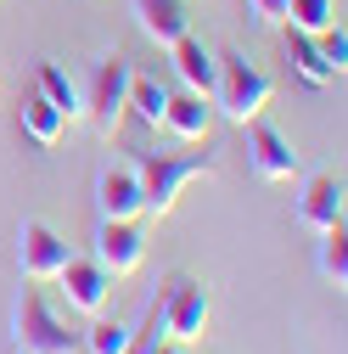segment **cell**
<instances>
[{"label": "cell", "mask_w": 348, "mask_h": 354, "mask_svg": "<svg viewBox=\"0 0 348 354\" xmlns=\"http://www.w3.org/2000/svg\"><path fill=\"white\" fill-rule=\"evenodd\" d=\"M135 174H141V219H163L174 203H180V192L191 180H202V174H213V158L197 152V158H163V152H141L135 158Z\"/></svg>", "instance_id": "cell-1"}, {"label": "cell", "mask_w": 348, "mask_h": 354, "mask_svg": "<svg viewBox=\"0 0 348 354\" xmlns=\"http://www.w3.org/2000/svg\"><path fill=\"white\" fill-rule=\"evenodd\" d=\"M23 129H28V141H34V147H57V141H62V129H68V118L34 91V96L23 102Z\"/></svg>", "instance_id": "cell-17"}, {"label": "cell", "mask_w": 348, "mask_h": 354, "mask_svg": "<svg viewBox=\"0 0 348 354\" xmlns=\"http://www.w3.org/2000/svg\"><path fill=\"white\" fill-rule=\"evenodd\" d=\"M298 219H303L309 231H331V225H342V180H337V174H309V180H303Z\"/></svg>", "instance_id": "cell-11"}, {"label": "cell", "mask_w": 348, "mask_h": 354, "mask_svg": "<svg viewBox=\"0 0 348 354\" xmlns=\"http://www.w3.org/2000/svg\"><path fill=\"white\" fill-rule=\"evenodd\" d=\"M84 348H90V354H124V348H129V332H124L118 321H96L90 337H84Z\"/></svg>", "instance_id": "cell-21"}, {"label": "cell", "mask_w": 348, "mask_h": 354, "mask_svg": "<svg viewBox=\"0 0 348 354\" xmlns=\"http://www.w3.org/2000/svg\"><path fill=\"white\" fill-rule=\"evenodd\" d=\"M135 17L152 46H174L186 34V0H135Z\"/></svg>", "instance_id": "cell-14"}, {"label": "cell", "mask_w": 348, "mask_h": 354, "mask_svg": "<svg viewBox=\"0 0 348 354\" xmlns=\"http://www.w3.org/2000/svg\"><path fill=\"white\" fill-rule=\"evenodd\" d=\"M247 158H253V174H258V180H292V174H298L292 141L281 136L276 124H264V113L247 118Z\"/></svg>", "instance_id": "cell-8"}, {"label": "cell", "mask_w": 348, "mask_h": 354, "mask_svg": "<svg viewBox=\"0 0 348 354\" xmlns=\"http://www.w3.org/2000/svg\"><path fill=\"white\" fill-rule=\"evenodd\" d=\"M168 51H174V73L186 79V91L213 96V84H220V57H213V51H202V39H191V34H180Z\"/></svg>", "instance_id": "cell-12"}, {"label": "cell", "mask_w": 348, "mask_h": 354, "mask_svg": "<svg viewBox=\"0 0 348 354\" xmlns=\"http://www.w3.org/2000/svg\"><path fill=\"white\" fill-rule=\"evenodd\" d=\"M57 281H62V292H68V304L79 309V315H102L107 298H113V276L96 259H68L57 270Z\"/></svg>", "instance_id": "cell-10"}, {"label": "cell", "mask_w": 348, "mask_h": 354, "mask_svg": "<svg viewBox=\"0 0 348 354\" xmlns=\"http://www.w3.org/2000/svg\"><path fill=\"white\" fill-rule=\"evenodd\" d=\"M34 91L39 96H46L68 124L73 118H84V91H79V84H73V73L68 68H57V62H39V73H34Z\"/></svg>", "instance_id": "cell-15"}, {"label": "cell", "mask_w": 348, "mask_h": 354, "mask_svg": "<svg viewBox=\"0 0 348 354\" xmlns=\"http://www.w3.org/2000/svg\"><path fill=\"white\" fill-rule=\"evenodd\" d=\"M208 309H213V292H208L202 281L174 276L168 292H163V332H168V343H191V337H202Z\"/></svg>", "instance_id": "cell-4"}, {"label": "cell", "mask_w": 348, "mask_h": 354, "mask_svg": "<svg viewBox=\"0 0 348 354\" xmlns=\"http://www.w3.org/2000/svg\"><path fill=\"white\" fill-rule=\"evenodd\" d=\"M287 57H292L298 79H303V84H315V91H326V84L337 79V73H331V62H326V57H320V46H315V34H303V28H287Z\"/></svg>", "instance_id": "cell-16"}, {"label": "cell", "mask_w": 348, "mask_h": 354, "mask_svg": "<svg viewBox=\"0 0 348 354\" xmlns=\"http://www.w3.org/2000/svg\"><path fill=\"white\" fill-rule=\"evenodd\" d=\"M287 23L303 28V34H320L326 23H337V6H331V0H292V6H287Z\"/></svg>", "instance_id": "cell-20"}, {"label": "cell", "mask_w": 348, "mask_h": 354, "mask_svg": "<svg viewBox=\"0 0 348 354\" xmlns=\"http://www.w3.org/2000/svg\"><path fill=\"white\" fill-rule=\"evenodd\" d=\"M146 197H141V174L135 163H107L96 174V214L102 219H141Z\"/></svg>", "instance_id": "cell-9"}, {"label": "cell", "mask_w": 348, "mask_h": 354, "mask_svg": "<svg viewBox=\"0 0 348 354\" xmlns=\"http://www.w3.org/2000/svg\"><path fill=\"white\" fill-rule=\"evenodd\" d=\"M68 259H73L68 242L46 225V219H23V225H17V264H23L28 281H57V270Z\"/></svg>", "instance_id": "cell-6"}, {"label": "cell", "mask_w": 348, "mask_h": 354, "mask_svg": "<svg viewBox=\"0 0 348 354\" xmlns=\"http://www.w3.org/2000/svg\"><path fill=\"white\" fill-rule=\"evenodd\" d=\"M157 354H180V348H174V343H157Z\"/></svg>", "instance_id": "cell-24"}, {"label": "cell", "mask_w": 348, "mask_h": 354, "mask_svg": "<svg viewBox=\"0 0 348 354\" xmlns=\"http://www.w3.org/2000/svg\"><path fill=\"white\" fill-rule=\"evenodd\" d=\"M315 46H320V57L331 62V73H342V62H348V34H342L337 23H326V28L315 34Z\"/></svg>", "instance_id": "cell-22"}, {"label": "cell", "mask_w": 348, "mask_h": 354, "mask_svg": "<svg viewBox=\"0 0 348 354\" xmlns=\"http://www.w3.org/2000/svg\"><path fill=\"white\" fill-rule=\"evenodd\" d=\"M213 96H220V107H225V118L231 124H247V118H258L270 107V96H276V84H270V73L264 68H253L247 57H220V84H213Z\"/></svg>", "instance_id": "cell-3"}, {"label": "cell", "mask_w": 348, "mask_h": 354, "mask_svg": "<svg viewBox=\"0 0 348 354\" xmlns=\"http://www.w3.org/2000/svg\"><path fill=\"white\" fill-rule=\"evenodd\" d=\"M163 129H168V136H180V141H208V129H213V107H208V96H197V91L168 96Z\"/></svg>", "instance_id": "cell-13"}, {"label": "cell", "mask_w": 348, "mask_h": 354, "mask_svg": "<svg viewBox=\"0 0 348 354\" xmlns=\"http://www.w3.org/2000/svg\"><path fill=\"white\" fill-rule=\"evenodd\" d=\"M320 276H326L331 287L348 281V231H342V225L320 231Z\"/></svg>", "instance_id": "cell-19"}, {"label": "cell", "mask_w": 348, "mask_h": 354, "mask_svg": "<svg viewBox=\"0 0 348 354\" xmlns=\"http://www.w3.org/2000/svg\"><path fill=\"white\" fill-rule=\"evenodd\" d=\"M247 6L264 17V23H287V6H292V0H247Z\"/></svg>", "instance_id": "cell-23"}, {"label": "cell", "mask_w": 348, "mask_h": 354, "mask_svg": "<svg viewBox=\"0 0 348 354\" xmlns=\"http://www.w3.org/2000/svg\"><path fill=\"white\" fill-rule=\"evenodd\" d=\"M12 337L23 354H79L84 343L57 321V309L39 298V287H23L12 304Z\"/></svg>", "instance_id": "cell-2"}, {"label": "cell", "mask_w": 348, "mask_h": 354, "mask_svg": "<svg viewBox=\"0 0 348 354\" xmlns=\"http://www.w3.org/2000/svg\"><path fill=\"white\" fill-rule=\"evenodd\" d=\"M129 113H135L141 124H163V113H168V91H163V84L157 79H146V73H135V79H129Z\"/></svg>", "instance_id": "cell-18"}, {"label": "cell", "mask_w": 348, "mask_h": 354, "mask_svg": "<svg viewBox=\"0 0 348 354\" xmlns=\"http://www.w3.org/2000/svg\"><path fill=\"white\" fill-rule=\"evenodd\" d=\"M146 259V225L141 219H96V264L107 276H129Z\"/></svg>", "instance_id": "cell-5"}, {"label": "cell", "mask_w": 348, "mask_h": 354, "mask_svg": "<svg viewBox=\"0 0 348 354\" xmlns=\"http://www.w3.org/2000/svg\"><path fill=\"white\" fill-rule=\"evenodd\" d=\"M129 62L124 57H107L102 68H96V84H90V96H84V113L96 118V129L102 136H113L118 129V118L129 113Z\"/></svg>", "instance_id": "cell-7"}]
</instances>
